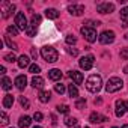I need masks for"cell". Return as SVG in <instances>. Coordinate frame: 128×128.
<instances>
[{
	"instance_id": "obj_1",
	"label": "cell",
	"mask_w": 128,
	"mask_h": 128,
	"mask_svg": "<svg viewBox=\"0 0 128 128\" xmlns=\"http://www.w3.org/2000/svg\"><path fill=\"white\" fill-rule=\"evenodd\" d=\"M101 88H102V78H101L100 76L92 74V76L86 80V89H88L89 92L96 94V92L101 90Z\"/></svg>"
},
{
	"instance_id": "obj_2",
	"label": "cell",
	"mask_w": 128,
	"mask_h": 128,
	"mask_svg": "<svg viewBox=\"0 0 128 128\" xmlns=\"http://www.w3.org/2000/svg\"><path fill=\"white\" fill-rule=\"evenodd\" d=\"M41 56L44 57V60H47L50 63H53L59 59V53L56 51V48H53L50 45H45V47L41 48Z\"/></svg>"
},
{
	"instance_id": "obj_3",
	"label": "cell",
	"mask_w": 128,
	"mask_h": 128,
	"mask_svg": "<svg viewBox=\"0 0 128 128\" xmlns=\"http://www.w3.org/2000/svg\"><path fill=\"white\" fill-rule=\"evenodd\" d=\"M122 80L119 78V77H112V78H108V82H107V84H106V90L108 92V94H113V92H118L119 89H122Z\"/></svg>"
},
{
	"instance_id": "obj_4",
	"label": "cell",
	"mask_w": 128,
	"mask_h": 128,
	"mask_svg": "<svg viewBox=\"0 0 128 128\" xmlns=\"http://www.w3.org/2000/svg\"><path fill=\"white\" fill-rule=\"evenodd\" d=\"M80 32H82V35L84 36V39L88 42H95L96 41V30L95 29H92L89 26H83Z\"/></svg>"
},
{
	"instance_id": "obj_5",
	"label": "cell",
	"mask_w": 128,
	"mask_h": 128,
	"mask_svg": "<svg viewBox=\"0 0 128 128\" xmlns=\"http://www.w3.org/2000/svg\"><path fill=\"white\" fill-rule=\"evenodd\" d=\"M98 41H100L101 44H104V45L112 44V42L114 41V32H113V30H104V32L98 36Z\"/></svg>"
},
{
	"instance_id": "obj_6",
	"label": "cell",
	"mask_w": 128,
	"mask_h": 128,
	"mask_svg": "<svg viewBox=\"0 0 128 128\" xmlns=\"http://www.w3.org/2000/svg\"><path fill=\"white\" fill-rule=\"evenodd\" d=\"M94 62H95V57H94L92 54H89V56H86V57H82L78 63H80V68H82V70L89 71V70H92V66H94Z\"/></svg>"
},
{
	"instance_id": "obj_7",
	"label": "cell",
	"mask_w": 128,
	"mask_h": 128,
	"mask_svg": "<svg viewBox=\"0 0 128 128\" xmlns=\"http://www.w3.org/2000/svg\"><path fill=\"white\" fill-rule=\"evenodd\" d=\"M15 26L20 29V30H26L27 29V18H26V15H24V12H18L17 15H15Z\"/></svg>"
},
{
	"instance_id": "obj_8",
	"label": "cell",
	"mask_w": 128,
	"mask_h": 128,
	"mask_svg": "<svg viewBox=\"0 0 128 128\" xmlns=\"http://www.w3.org/2000/svg\"><path fill=\"white\" fill-rule=\"evenodd\" d=\"M96 11L100 14H110L114 11V5L113 3H108V2H102V3H98L96 5Z\"/></svg>"
},
{
	"instance_id": "obj_9",
	"label": "cell",
	"mask_w": 128,
	"mask_h": 128,
	"mask_svg": "<svg viewBox=\"0 0 128 128\" xmlns=\"http://www.w3.org/2000/svg\"><path fill=\"white\" fill-rule=\"evenodd\" d=\"M15 11V5L9 3V2H3L2 3V12H3V18H9L11 14Z\"/></svg>"
},
{
	"instance_id": "obj_10",
	"label": "cell",
	"mask_w": 128,
	"mask_h": 128,
	"mask_svg": "<svg viewBox=\"0 0 128 128\" xmlns=\"http://www.w3.org/2000/svg\"><path fill=\"white\" fill-rule=\"evenodd\" d=\"M68 12L71 15H74V17H80L84 12V6L83 5H70L68 6Z\"/></svg>"
},
{
	"instance_id": "obj_11",
	"label": "cell",
	"mask_w": 128,
	"mask_h": 128,
	"mask_svg": "<svg viewBox=\"0 0 128 128\" xmlns=\"http://www.w3.org/2000/svg\"><path fill=\"white\" fill-rule=\"evenodd\" d=\"M89 120H90L92 124H100V122L108 120V118H107V116H102V114H100V113H96V112H94V113H90Z\"/></svg>"
},
{
	"instance_id": "obj_12",
	"label": "cell",
	"mask_w": 128,
	"mask_h": 128,
	"mask_svg": "<svg viewBox=\"0 0 128 128\" xmlns=\"http://www.w3.org/2000/svg\"><path fill=\"white\" fill-rule=\"evenodd\" d=\"M125 101H122V100H118L116 101V116L118 118H122L124 116V113H125Z\"/></svg>"
},
{
	"instance_id": "obj_13",
	"label": "cell",
	"mask_w": 128,
	"mask_h": 128,
	"mask_svg": "<svg viewBox=\"0 0 128 128\" xmlns=\"http://www.w3.org/2000/svg\"><path fill=\"white\" fill-rule=\"evenodd\" d=\"M26 84H27V78H26V76H18V77L15 78V88H17V89L23 90V89L26 88Z\"/></svg>"
},
{
	"instance_id": "obj_14",
	"label": "cell",
	"mask_w": 128,
	"mask_h": 128,
	"mask_svg": "<svg viewBox=\"0 0 128 128\" xmlns=\"http://www.w3.org/2000/svg\"><path fill=\"white\" fill-rule=\"evenodd\" d=\"M70 77L72 78V82H74L76 84H82V83H83V74L78 72V71H71V72H70Z\"/></svg>"
},
{
	"instance_id": "obj_15",
	"label": "cell",
	"mask_w": 128,
	"mask_h": 128,
	"mask_svg": "<svg viewBox=\"0 0 128 128\" xmlns=\"http://www.w3.org/2000/svg\"><path fill=\"white\" fill-rule=\"evenodd\" d=\"M17 62H18V66H20V68H27V66H30V59H29L26 54H21Z\"/></svg>"
},
{
	"instance_id": "obj_16",
	"label": "cell",
	"mask_w": 128,
	"mask_h": 128,
	"mask_svg": "<svg viewBox=\"0 0 128 128\" xmlns=\"http://www.w3.org/2000/svg\"><path fill=\"white\" fill-rule=\"evenodd\" d=\"M32 86L36 88V89H42V88H44V78L39 77V76H35V77L32 78Z\"/></svg>"
},
{
	"instance_id": "obj_17",
	"label": "cell",
	"mask_w": 128,
	"mask_h": 128,
	"mask_svg": "<svg viewBox=\"0 0 128 128\" xmlns=\"http://www.w3.org/2000/svg\"><path fill=\"white\" fill-rule=\"evenodd\" d=\"M30 124H32V119L29 116H21L20 120H18V126L20 128H27V126H30Z\"/></svg>"
},
{
	"instance_id": "obj_18",
	"label": "cell",
	"mask_w": 128,
	"mask_h": 128,
	"mask_svg": "<svg viewBox=\"0 0 128 128\" xmlns=\"http://www.w3.org/2000/svg\"><path fill=\"white\" fill-rule=\"evenodd\" d=\"M48 77H50L51 80L57 82V80L62 78V72H60V70H50V71H48Z\"/></svg>"
},
{
	"instance_id": "obj_19",
	"label": "cell",
	"mask_w": 128,
	"mask_h": 128,
	"mask_svg": "<svg viewBox=\"0 0 128 128\" xmlns=\"http://www.w3.org/2000/svg\"><path fill=\"white\" fill-rule=\"evenodd\" d=\"M2 104H3V107H5V108H11V107H12V104H14V96H12V95H9V94H8V95H5V96H3V102H2Z\"/></svg>"
},
{
	"instance_id": "obj_20",
	"label": "cell",
	"mask_w": 128,
	"mask_h": 128,
	"mask_svg": "<svg viewBox=\"0 0 128 128\" xmlns=\"http://www.w3.org/2000/svg\"><path fill=\"white\" fill-rule=\"evenodd\" d=\"M38 96H39V101L41 102H48L50 98H51V94H50V90H41Z\"/></svg>"
},
{
	"instance_id": "obj_21",
	"label": "cell",
	"mask_w": 128,
	"mask_h": 128,
	"mask_svg": "<svg viewBox=\"0 0 128 128\" xmlns=\"http://www.w3.org/2000/svg\"><path fill=\"white\" fill-rule=\"evenodd\" d=\"M45 15H47V18H50V20L59 18V12H57L56 9H53V8H48V9L45 11Z\"/></svg>"
},
{
	"instance_id": "obj_22",
	"label": "cell",
	"mask_w": 128,
	"mask_h": 128,
	"mask_svg": "<svg viewBox=\"0 0 128 128\" xmlns=\"http://www.w3.org/2000/svg\"><path fill=\"white\" fill-rule=\"evenodd\" d=\"M2 89H3V90L12 89V80L8 78V77H3V78H2Z\"/></svg>"
},
{
	"instance_id": "obj_23",
	"label": "cell",
	"mask_w": 128,
	"mask_h": 128,
	"mask_svg": "<svg viewBox=\"0 0 128 128\" xmlns=\"http://www.w3.org/2000/svg\"><path fill=\"white\" fill-rule=\"evenodd\" d=\"M63 122H65V125H66V126H74V125H77V119H76V118H72V116H66Z\"/></svg>"
},
{
	"instance_id": "obj_24",
	"label": "cell",
	"mask_w": 128,
	"mask_h": 128,
	"mask_svg": "<svg viewBox=\"0 0 128 128\" xmlns=\"http://www.w3.org/2000/svg\"><path fill=\"white\" fill-rule=\"evenodd\" d=\"M68 92H70V96L71 98H77L78 96V90H77V88L74 84H70L68 86Z\"/></svg>"
},
{
	"instance_id": "obj_25",
	"label": "cell",
	"mask_w": 128,
	"mask_h": 128,
	"mask_svg": "<svg viewBox=\"0 0 128 128\" xmlns=\"http://www.w3.org/2000/svg\"><path fill=\"white\" fill-rule=\"evenodd\" d=\"M120 20L124 23H128V6H125V8L120 9Z\"/></svg>"
},
{
	"instance_id": "obj_26",
	"label": "cell",
	"mask_w": 128,
	"mask_h": 128,
	"mask_svg": "<svg viewBox=\"0 0 128 128\" xmlns=\"http://www.w3.org/2000/svg\"><path fill=\"white\" fill-rule=\"evenodd\" d=\"M6 30H8V33H9V35H14V36H17V35L20 33V29H18L17 26H14V24H12V26H8V29H6Z\"/></svg>"
},
{
	"instance_id": "obj_27",
	"label": "cell",
	"mask_w": 128,
	"mask_h": 128,
	"mask_svg": "<svg viewBox=\"0 0 128 128\" xmlns=\"http://www.w3.org/2000/svg\"><path fill=\"white\" fill-rule=\"evenodd\" d=\"M26 33H27V36H35V35H36V26L29 24L27 29H26Z\"/></svg>"
},
{
	"instance_id": "obj_28",
	"label": "cell",
	"mask_w": 128,
	"mask_h": 128,
	"mask_svg": "<svg viewBox=\"0 0 128 128\" xmlns=\"http://www.w3.org/2000/svg\"><path fill=\"white\" fill-rule=\"evenodd\" d=\"M29 72H32V74H38V72H41L39 65H36V63H32V65L29 66Z\"/></svg>"
},
{
	"instance_id": "obj_29",
	"label": "cell",
	"mask_w": 128,
	"mask_h": 128,
	"mask_svg": "<svg viewBox=\"0 0 128 128\" xmlns=\"http://www.w3.org/2000/svg\"><path fill=\"white\" fill-rule=\"evenodd\" d=\"M5 42H6V45H8L9 48H12V50H18L17 44H15V42H12V41L9 39V36H5Z\"/></svg>"
},
{
	"instance_id": "obj_30",
	"label": "cell",
	"mask_w": 128,
	"mask_h": 128,
	"mask_svg": "<svg viewBox=\"0 0 128 128\" xmlns=\"http://www.w3.org/2000/svg\"><path fill=\"white\" fill-rule=\"evenodd\" d=\"M56 108H57V112H59V113H68V112H70V107H68L66 104H62V106L59 104Z\"/></svg>"
},
{
	"instance_id": "obj_31",
	"label": "cell",
	"mask_w": 128,
	"mask_h": 128,
	"mask_svg": "<svg viewBox=\"0 0 128 128\" xmlns=\"http://www.w3.org/2000/svg\"><path fill=\"white\" fill-rule=\"evenodd\" d=\"M41 20H42V17H41L39 14H33V15H32V24H33V26L39 24V23H41Z\"/></svg>"
},
{
	"instance_id": "obj_32",
	"label": "cell",
	"mask_w": 128,
	"mask_h": 128,
	"mask_svg": "<svg viewBox=\"0 0 128 128\" xmlns=\"http://www.w3.org/2000/svg\"><path fill=\"white\" fill-rule=\"evenodd\" d=\"M84 106H86V100H84V98H80V100H77V102H76V108L82 110Z\"/></svg>"
},
{
	"instance_id": "obj_33",
	"label": "cell",
	"mask_w": 128,
	"mask_h": 128,
	"mask_svg": "<svg viewBox=\"0 0 128 128\" xmlns=\"http://www.w3.org/2000/svg\"><path fill=\"white\" fill-rule=\"evenodd\" d=\"M54 90H56L59 95H62L63 92H65V86H63V84H60V83H57V84H54Z\"/></svg>"
},
{
	"instance_id": "obj_34",
	"label": "cell",
	"mask_w": 128,
	"mask_h": 128,
	"mask_svg": "<svg viewBox=\"0 0 128 128\" xmlns=\"http://www.w3.org/2000/svg\"><path fill=\"white\" fill-rule=\"evenodd\" d=\"M77 42V38L74 36V35H68L66 36V44H70V45H74Z\"/></svg>"
},
{
	"instance_id": "obj_35",
	"label": "cell",
	"mask_w": 128,
	"mask_h": 128,
	"mask_svg": "<svg viewBox=\"0 0 128 128\" xmlns=\"http://www.w3.org/2000/svg\"><path fill=\"white\" fill-rule=\"evenodd\" d=\"M5 60H6V62H9V63H12V62H15V60H17V57H15V54H14V53H9V54H6V56H5Z\"/></svg>"
},
{
	"instance_id": "obj_36",
	"label": "cell",
	"mask_w": 128,
	"mask_h": 128,
	"mask_svg": "<svg viewBox=\"0 0 128 128\" xmlns=\"http://www.w3.org/2000/svg\"><path fill=\"white\" fill-rule=\"evenodd\" d=\"M20 104H21L24 108H29V106H30V104H29V100H27L26 96H20Z\"/></svg>"
},
{
	"instance_id": "obj_37",
	"label": "cell",
	"mask_w": 128,
	"mask_h": 128,
	"mask_svg": "<svg viewBox=\"0 0 128 128\" xmlns=\"http://www.w3.org/2000/svg\"><path fill=\"white\" fill-rule=\"evenodd\" d=\"M9 124V118L5 112H2V125H8Z\"/></svg>"
},
{
	"instance_id": "obj_38",
	"label": "cell",
	"mask_w": 128,
	"mask_h": 128,
	"mask_svg": "<svg viewBox=\"0 0 128 128\" xmlns=\"http://www.w3.org/2000/svg\"><path fill=\"white\" fill-rule=\"evenodd\" d=\"M120 57L124 60H128V48H122L120 50Z\"/></svg>"
},
{
	"instance_id": "obj_39",
	"label": "cell",
	"mask_w": 128,
	"mask_h": 128,
	"mask_svg": "<svg viewBox=\"0 0 128 128\" xmlns=\"http://www.w3.org/2000/svg\"><path fill=\"white\" fill-rule=\"evenodd\" d=\"M42 118H44V116H42V113H41V112H36V113L33 114V119H35L36 122H41V120H42Z\"/></svg>"
},
{
	"instance_id": "obj_40",
	"label": "cell",
	"mask_w": 128,
	"mask_h": 128,
	"mask_svg": "<svg viewBox=\"0 0 128 128\" xmlns=\"http://www.w3.org/2000/svg\"><path fill=\"white\" fill-rule=\"evenodd\" d=\"M86 24H89V27H92V29H94L95 26H100L101 23H100V21H88Z\"/></svg>"
},
{
	"instance_id": "obj_41",
	"label": "cell",
	"mask_w": 128,
	"mask_h": 128,
	"mask_svg": "<svg viewBox=\"0 0 128 128\" xmlns=\"http://www.w3.org/2000/svg\"><path fill=\"white\" fill-rule=\"evenodd\" d=\"M68 51H70V54H72V56H77V54H78V51H77L76 48H70Z\"/></svg>"
},
{
	"instance_id": "obj_42",
	"label": "cell",
	"mask_w": 128,
	"mask_h": 128,
	"mask_svg": "<svg viewBox=\"0 0 128 128\" xmlns=\"http://www.w3.org/2000/svg\"><path fill=\"white\" fill-rule=\"evenodd\" d=\"M32 57H33V59H36V57H38V53H36V50H35V48H32Z\"/></svg>"
},
{
	"instance_id": "obj_43",
	"label": "cell",
	"mask_w": 128,
	"mask_h": 128,
	"mask_svg": "<svg viewBox=\"0 0 128 128\" xmlns=\"http://www.w3.org/2000/svg\"><path fill=\"white\" fill-rule=\"evenodd\" d=\"M6 72V68L5 66H0V74H5Z\"/></svg>"
},
{
	"instance_id": "obj_44",
	"label": "cell",
	"mask_w": 128,
	"mask_h": 128,
	"mask_svg": "<svg viewBox=\"0 0 128 128\" xmlns=\"http://www.w3.org/2000/svg\"><path fill=\"white\" fill-rule=\"evenodd\" d=\"M95 104H101V98H96L95 100Z\"/></svg>"
},
{
	"instance_id": "obj_45",
	"label": "cell",
	"mask_w": 128,
	"mask_h": 128,
	"mask_svg": "<svg viewBox=\"0 0 128 128\" xmlns=\"http://www.w3.org/2000/svg\"><path fill=\"white\" fill-rule=\"evenodd\" d=\"M124 72H125V74H128V65H126V66L124 68Z\"/></svg>"
},
{
	"instance_id": "obj_46",
	"label": "cell",
	"mask_w": 128,
	"mask_h": 128,
	"mask_svg": "<svg viewBox=\"0 0 128 128\" xmlns=\"http://www.w3.org/2000/svg\"><path fill=\"white\" fill-rule=\"evenodd\" d=\"M125 108L128 110V101H125Z\"/></svg>"
},
{
	"instance_id": "obj_47",
	"label": "cell",
	"mask_w": 128,
	"mask_h": 128,
	"mask_svg": "<svg viewBox=\"0 0 128 128\" xmlns=\"http://www.w3.org/2000/svg\"><path fill=\"white\" fill-rule=\"evenodd\" d=\"M122 128H128V124H125V125H124V126H122Z\"/></svg>"
},
{
	"instance_id": "obj_48",
	"label": "cell",
	"mask_w": 128,
	"mask_h": 128,
	"mask_svg": "<svg viewBox=\"0 0 128 128\" xmlns=\"http://www.w3.org/2000/svg\"><path fill=\"white\" fill-rule=\"evenodd\" d=\"M125 39H126V41H128V33H125Z\"/></svg>"
},
{
	"instance_id": "obj_49",
	"label": "cell",
	"mask_w": 128,
	"mask_h": 128,
	"mask_svg": "<svg viewBox=\"0 0 128 128\" xmlns=\"http://www.w3.org/2000/svg\"><path fill=\"white\" fill-rule=\"evenodd\" d=\"M33 128H42V126H33Z\"/></svg>"
},
{
	"instance_id": "obj_50",
	"label": "cell",
	"mask_w": 128,
	"mask_h": 128,
	"mask_svg": "<svg viewBox=\"0 0 128 128\" xmlns=\"http://www.w3.org/2000/svg\"><path fill=\"white\" fill-rule=\"evenodd\" d=\"M84 128H89V126H84Z\"/></svg>"
},
{
	"instance_id": "obj_51",
	"label": "cell",
	"mask_w": 128,
	"mask_h": 128,
	"mask_svg": "<svg viewBox=\"0 0 128 128\" xmlns=\"http://www.w3.org/2000/svg\"><path fill=\"white\" fill-rule=\"evenodd\" d=\"M113 128H118V126H113Z\"/></svg>"
}]
</instances>
